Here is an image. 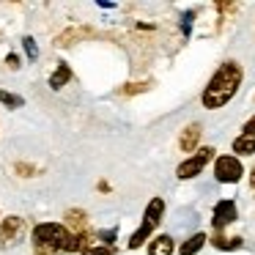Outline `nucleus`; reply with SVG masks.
<instances>
[{
  "label": "nucleus",
  "instance_id": "nucleus-1",
  "mask_svg": "<svg viewBox=\"0 0 255 255\" xmlns=\"http://www.w3.org/2000/svg\"><path fill=\"white\" fill-rule=\"evenodd\" d=\"M242 77H244V72H242V66H239L236 61L222 63V66L214 72V77L209 80L203 96H200V102H203L206 110H220V107H225L228 102L233 99V94L239 91Z\"/></svg>",
  "mask_w": 255,
  "mask_h": 255
},
{
  "label": "nucleus",
  "instance_id": "nucleus-2",
  "mask_svg": "<svg viewBox=\"0 0 255 255\" xmlns=\"http://www.w3.org/2000/svg\"><path fill=\"white\" fill-rule=\"evenodd\" d=\"M74 233H69L66 225L58 222H41L33 228V247L50 250V253H69Z\"/></svg>",
  "mask_w": 255,
  "mask_h": 255
},
{
  "label": "nucleus",
  "instance_id": "nucleus-3",
  "mask_svg": "<svg viewBox=\"0 0 255 255\" xmlns=\"http://www.w3.org/2000/svg\"><path fill=\"white\" fill-rule=\"evenodd\" d=\"M162 211H165V200H162V198H154V200L148 203V209H145V214H143V225H140L137 231L132 233V239H129V250L143 247L145 239L151 236V231H154V228L162 222Z\"/></svg>",
  "mask_w": 255,
  "mask_h": 255
},
{
  "label": "nucleus",
  "instance_id": "nucleus-4",
  "mask_svg": "<svg viewBox=\"0 0 255 255\" xmlns=\"http://www.w3.org/2000/svg\"><path fill=\"white\" fill-rule=\"evenodd\" d=\"M211 156H214V148H211V145L200 148L198 154H192L187 162H181V165H178L176 176H178V178H195V176H198V173H200V170H203V167L211 162Z\"/></svg>",
  "mask_w": 255,
  "mask_h": 255
},
{
  "label": "nucleus",
  "instance_id": "nucleus-5",
  "mask_svg": "<svg viewBox=\"0 0 255 255\" xmlns=\"http://www.w3.org/2000/svg\"><path fill=\"white\" fill-rule=\"evenodd\" d=\"M242 173H244V167L236 156H220V159L214 162V176H217V181H222V184H236L239 178H242Z\"/></svg>",
  "mask_w": 255,
  "mask_h": 255
},
{
  "label": "nucleus",
  "instance_id": "nucleus-6",
  "mask_svg": "<svg viewBox=\"0 0 255 255\" xmlns=\"http://www.w3.org/2000/svg\"><path fill=\"white\" fill-rule=\"evenodd\" d=\"M25 236V220L22 217H6L0 222V247H11Z\"/></svg>",
  "mask_w": 255,
  "mask_h": 255
},
{
  "label": "nucleus",
  "instance_id": "nucleus-7",
  "mask_svg": "<svg viewBox=\"0 0 255 255\" xmlns=\"http://www.w3.org/2000/svg\"><path fill=\"white\" fill-rule=\"evenodd\" d=\"M239 217V209L233 200H220V203L214 206V217H211V225H214V231H222L225 225H231V222H236Z\"/></svg>",
  "mask_w": 255,
  "mask_h": 255
},
{
  "label": "nucleus",
  "instance_id": "nucleus-8",
  "mask_svg": "<svg viewBox=\"0 0 255 255\" xmlns=\"http://www.w3.org/2000/svg\"><path fill=\"white\" fill-rule=\"evenodd\" d=\"M94 36H96V30H91V28H72V30H66V33L58 36L55 44H58V47H69L72 41H80V39H94Z\"/></svg>",
  "mask_w": 255,
  "mask_h": 255
},
{
  "label": "nucleus",
  "instance_id": "nucleus-9",
  "mask_svg": "<svg viewBox=\"0 0 255 255\" xmlns=\"http://www.w3.org/2000/svg\"><path fill=\"white\" fill-rule=\"evenodd\" d=\"M200 134H203V127H200V124H192V127L184 129V132H181V140H178V143H181V151H192L195 145H198Z\"/></svg>",
  "mask_w": 255,
  "mask_h": 255
},
{
  "label": "nucleus",
  "instance_id": "nucleus-10",
  "mask_svg": "<svg viewBox=\"0 0 255 255\" xmlns=\"http://www.w3.org/2000/svg\"><path fill=\"white\" fill-rule=\"evenodd\" d=\"M148 255H173V239L170 236H156L148 244Z\"/></svg>",
  "mask_w": 255,
  "mask_h": 255
},
{
  "label": "nucleus",
  "instance_id": "nucleus-11",
  "mask_svg": "<svg viewBox=\"0 0 255 255\" xmlns=\"http://www.w3.org/2000/svg\"><path fill=\"white\" fill-rule=\"evenodd\" d=\"M72 80V69L66 66V63H58V69L52 72V77H50V88H63V85Z\"/></svg>",
  "mask_w": 255,
  "mask_h": 255
},
{
  "label": "nucleus",
  "instance_id": "nucleus-12",
  "mask_svg": "<svg viewBox=\"0 0 255 255\" xmlns=\"http://www.w3.org/2000/svg\"><path fill=\"white\" fill-rule=\"evenodd\" d=\"M233 151L236 154H255V134H239L236 140H233Z\"/></svg>",
  "mask_w": 255,
  "mask_h": 255
},
{
  "label": "nucleus",
  "instance_id": "nucleus-13",
  "mask_svg": "<svg viewBox=\"0 0 255 255\" xmlns=\"http://www.w3.org/2000/svg\"><path fill=\"white\" fill-rule=\"evenodd\" d=\"M203 244H206V233H195V236H189L187 242L181 244V250H178V253H181V255H195L200 247H203Z\"/></svg>",
  "mask_w": 255,
  "mask_h": 255
},
{
  "label": "nucleus",
  "instance_id": "nucleus-14",
  "mask_svg": "<svg viewBox=\"0 0 255 255\" xmlns=\"http://www.w3.org/2000/svg\"><path fill=\"white\" fill-rule=\"evenodd\" d=\"M211 244H214V247L217 250H239V247H242V239H222V236H214V239H211Z\"/></svg>",
  "mask_w": 255,
  "mask_h": 255
},
{
  "label": "nucleus",
  "instance_id": "nucleus-15",
  "mask_svg": "<svg viewBox=\"0 0 255 255\" xmlns=\"http://www.w3.org/2000/svg\"><path fill=\"white\" fill-rule=\"evenodd\" d=\"M66 222H69V228H74V231H85V214L83 211H69L66 214Z\"/></svg>",
  "mask_w": 255,
  "mask_h": 255
},
{
  "label": "nucleus",
  "instance_id": "nucleus-16",
  "mask_svg": "<svg viewBox=\"0 0 255 255\" xmlns=\"http://www.w3.org/2000/svg\"><path fill=\"white\" fill-rule=\"evenodd\" d=\"M0 102L6 107H22L25 102H22V96H14V94H8V91H0Z\"/></svg>",
  "mask_w": 255,
  "mask_h": 255
},
{
  "label": "nucleus",
  "instance_id": "nucleus-17",
  "mask_svg": "<svg viewBox=\"0 0 255 255\" xmlns=\"http://www.w3.org/2000/svg\"><path fill=\"white\" fill-rule=\"evenodd\" d=\"M145 88H148V83H132V85H127V88H121V94L132 96V94H143Z\"/></svg>",
  "mask_w": 255,
  "mask_h": 255
},
{
  "label": "nucleus",
  "instance_id": "nucleus-18",
  "mask_svg": "<svg viewBox=\"0 0 255 255\" xmlns=\"http://www.w3.org/2000/svg\"><path fill=\"white\" fill-rule=\"evenodd\" d=\"M22 44H25V52H28V58H30V61H36V58H39V50H36V41L30 39V36H25V41H22Z\"/></svg>",
  "mask_w": 255,
  "mask_h": 255
},
{
  "label": "nucleus",
  "instance_id": "nucleus-19",
  "mask_svg": "<svg viewBox=\"0 0 255 255\" xmlns=\"http://www.w3.org/2000/svg\"><path fill=\"white\" fill-rule=\"evenodd\" d=\"M116 250L113 247H85L83 250V255H113Z\"/></svg>",
  "mask_w": 255,
  "mask_h": 255
},
{
  "label": "nucleus",
  "instance_id": "nucleus-20",
  "mask_svg": "<svg viewBox=\"0 0 255 255\" xmlns=\"http://www.w3.org/2000/svg\"><path fill=\"white\" fill-rule=\"evenodd\" d=\"M244 132H247V134H255V116L247 121V127H244Z\"/></svg>",
  "mask_w": 255,
  "mask_h": 255
},
{
  "label": "nucleus",
  "instance_id": "nucleus-21",
  "mask_svg": "<svg viewBox=\"0 0 255 255\" xmlns=\"http://www.w3.org/2000/svg\"><path fill=\"white\" fill-rule=\"evenodd\" d=\"M6 63H8L11 69H17V66H19V58H17V55H8V58H6Z\"/></svg>",
  "mask_w": 255,
  "mask_h": 255
},
{
  "label": "nucleus",
  "instance_id": "nucleus-22",
  "mask_svg": "<svg viewBox=\"0 0 255 255\" xmlns=\"http://www.w3.org/2000/svg\"><path fill=\"white\" fill-rule=\"evenodd\" d=\"M250 181H253V192H255V167H253V173H250Z\"/></svg>",
  "mask_w": 255,
  "mask_h": 255
}]
</instances>
